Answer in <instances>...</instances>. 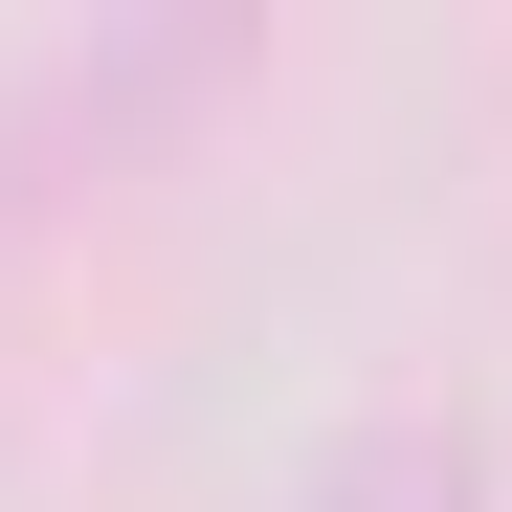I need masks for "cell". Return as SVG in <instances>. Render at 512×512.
Returning a JSON list of instances; mask_svg holds the SVG:
<instances>
[{
	"mask_svg": "<svg viewBox=\"0 0 512 512\" xmlns=\"http://www.w3.org/2000/svg\"><path fill=\"white\" fill-rule=\"evenodd\" d=\"M290 512H490V446L401 401V423H357V446H334V468H312Z\"/></svg>",
	"mask_w": 512,
	"mask_h": 512,
	"instance_id": "6da1fadb",
	"label": "cell"
}]
</instances>
